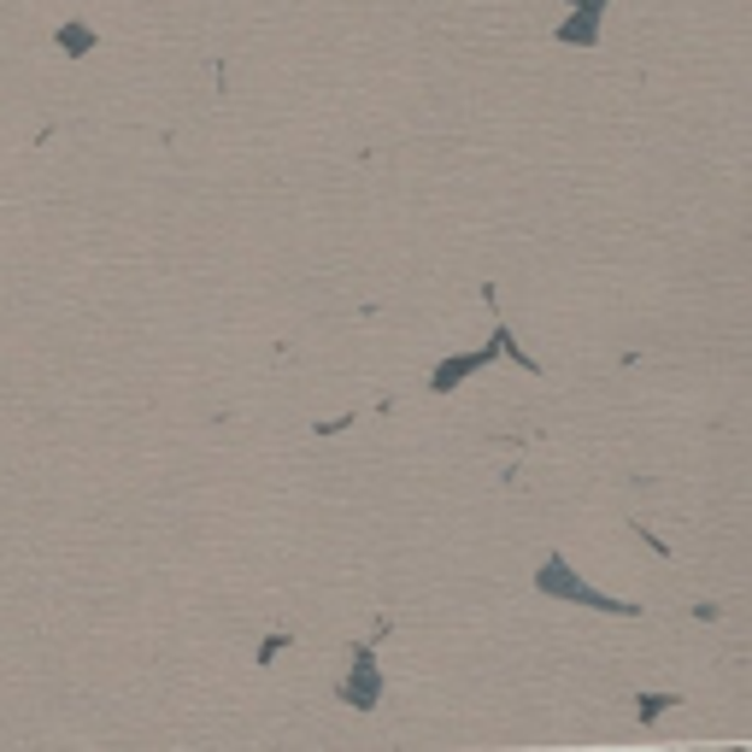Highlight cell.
<instances>
[{"instance_id":"6da1fadb","label":"cell","mask_w":752,"mask_h":752,"mask_svg":"<svg viewBox=\"0 0 752 752\" xmlns=\"http://www.w3.org/2000/svg\"><path fill=\"white\" fill-rule=\"evenodd\" d=\"M535 594H546V600H564V606H583V611H611V618H641L635 600H618V594L588 588L583 571H576V564H564V553H546V559H541Z\"/></svg>"},{"instance_id":"7a4b0ae2","label":"cell","mask_w":752,"mask_h":752,"mask_svg":"<svg viewBox=\"0 0 752 752\" xmlns=\"http://www.w3.org/2000/svg\"><path fill=\"white\" fill-rule=\"evenodd\" d=\"M335 699H341V706H353V711H371L376 699H383V671H376L371 646H353V671L335 682Z\"/></svg>"},{"instance_id":"3957f363","label":"cell","mask_w":752,"mask_h":752,"mask_svg":"<svg viewBox=\"0 0 752 752\" xmlns=\"http://www.w3.org/2000/svg\"><path fill=\"white\" fill-rule=\"evenodd\" d=\"M494 358H500V347H494V341H488V347H471V353H453V358H441V365H435V376H430V388H435V395H453V388L465 383V376H476L483 365H494Z\"/></svg>"},{"instance_id":"277c9868","label":"cell","mask_w":752,"mask_h":752,"mask_svg":"<svg viewBox=\"0 0 752 752\" xmlns=\"http://www.w3.org/2000/svg\"><path fill=\"white\" fill-rule=\"evenodd\" d=\"M600 12H564V19H559V42L564 47H594V42H600Z\"/></svg>"},{"instance_id":"5b68a950","label":"cell","mask_w":752,"mask_h":752,"mask_svg":"<svg viewBox=\"0 0 752 752\" xmlns=\"http://www.w3.org/2000/svg\"><path fill=\"white\" fill-rule=\"evenodd\" d=\"M54 42H59V54H71V59H82L95 47V24H82V19H65L59 30H54Z\"/></svg>"},{"instance_id":"8992f818","label":"cell","mask_w":752,"mask_h":752,"mask_svg":"<svg viewBox=\"0 0 752 752\" xmlns=\"http://www.w3.org/2000/svg\"><path fill=\"white\" fill-rule=\"evenodd\" d=\"M635 706H641V717H653V711H671V706H676V694H641Z\"/></svg>"},{"instance_id":"52a82bcc","label":"cell","mask_w":752,"mask_h":752,"mask_svg":"<svg viewBox=\"0 0 752 752\" xmlns=\"http://www.w3.org/2000/svg\"><path fill=\"white\" fill-rule=\"evenodd\" d=\"M564 12H600V19H606L611 0H564Z\"/></svg>"},{"instance_id":"ba28073f","label":"cell","mask_w":752,"mask_h":752,"mask_svg":"<svg viewBox=\"0 0 752 752\" xmlns=\"http://www.w3.org/2000/svg\"><path fill=\"white\" fill-rule=\"evenodd\" d=\"M283 646H288V635H265V641H259V664H270V659L283 653Z\"/></svg>"}]
</instances>
